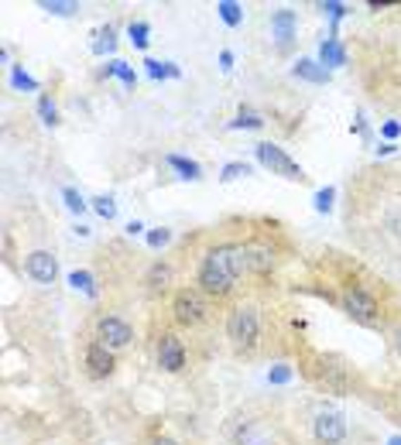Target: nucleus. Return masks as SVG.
<instances>
[{"instance_id": "1", "label": "nucleus", "mask_w": 401, "mask_h": 445, "mask_svg": "<svg viewBox=\"0 0 401 445\" xmlns=\"http://www.w3.org/2000/svg\"><path fill=\"white\" fill-rule=\"evenodd\" d=\"M278 267V247L265 236L213 243L196 267V288L206 298H227L243 274H271Z\"/></svg>"}, {"instance_id": "2", "label": "nucleus", "mask_w": 401, "mask_h": 445, "mask_svg": "<svg viewBox=\"0 0 401 445\" xmlns=\"http://www.w3.org/2000/svg\"><path fill=\"white\" fill-rule=\"evenodd\" d=\"M227 340L243 356H250L257 349V340H261V309L254 302H241L234 312L227 315Z\"/></svg>"}, {"instance_id": "3", "label": "nucleus", "mask_w": 401, "mask_h": 445, "mask_svg": "<svg viewBox=\"0 0 401 445\" xmlns=\"http://www.w3.org/2000/svg\"><path fill=\"white\" fill-rule=\"evenodd\" d=\"M340 305H343V312H347L353 322H360V325H377V322H381V302L374 298V291H367L364 285H343Z\"/></svg>"}, {"instance_id": "4", "label": "nucleus", "mask_w": 401, "mask_h": 445, "mask_svg": "<svg viewBox=\"0 0 401 445\" xmlns=\"http://www.w3.org/2000/svg\"><path fill=\"white\" fill-rule=\"evenodd\" d=\"M172 315H175L179 325L196 329V325H203L210 318V298L199 288H179L175 298H172Z\"/></svg>"}, {"instance_id": "5", "label": "nucleus", "mask_w": 401, "mask_h": 445, "mask_svg": "<svg viewBox=\"0 0 401 445\" xmlns=\"http://www.w3.org/2000/svg\"><path fill=\"white\" fill-rule=\"evenodd\" d=\"M254 155H257V161L265 165L271 175H281V179H288V182H305L309 175H305V168L298 165V161H292L288 157V151L285 148H278V144H257L254 148Z\"/></svg>"}, {"instance_id": "6", "label": "nucleus", "mask_w": 401, "mask_h": 445, "mask_svg": "<svg viewBox=\"0 0 401 445\" xmlns=\"http://www.w3.org/2000/svg\"><path fill=\"white\" fill-rule=\"evenodd\" d=\"M96 342H103L110 353H113V349H127L134 342L131 322H124L120 315H103V318L96 322Z\"/></svg>"}, {"instance_id": "7", "label": "nucleus", "mask_w": 401, "mask_h": 445, "mask_svg": "<svg viewBox=\"0 0 401 445\" xmlns=\"http://www.w3.org/2000/svg\"><path fill=\"white\" fill-rule=\"evenodd\" d=\"M347 418L340 411H319L312 421V435L319 445H343L347 442Z\"/></svg>"}, {"instance_id": "8", "label": "nucleus", "mask_w": 401, "mask_h": 445, "mask_svg": "<svg viewBox=\"0 0 401 445\" xmlns=\"http://www.w3.org/2000/svg\"><path fill=\"white\" fill-rule=\"evenodd\" d=\"M234 445H274V425L267 418H247L234 428Z\"/></svg>"}, {"instance_id": "9", "label": "nucleus", "mask_w": 401, "mask_h": 445, "mask_svg": "<svg viewBox=\"0 0 401 445\" xmlns=\"http://www.w3.org/2000/svg\"><path fill=\"white\" fill-rule=\"evenodd\" d=\"M158 367L165 373H182L186 370V346L175 333H161L158 336Z\"/></svg>"}, {"instance_id": "10", "label": "nucleus", "mask_w": 401, "mask_h": 445, "mask_svg": "<svg viewBox=\"0 0 401 445\" xmlns=\"http://www.w3.org/2000/svg\"><path fill=\"white\" fill-rule=\"evenodd\" d=\"M25 274L31 281H38V285H55V278H58L55 254H49V250H31L25 257Z\"/></svg>"}, {"instance_id": "11", "label": "nucleus", "mask_w": 401, "mask_h": 445, "mask_svg": "<svg viewBox=\"0 0 401 445\" xmlns=\"http://www.w3.org/2000/svg\"><path fill=\"white\" fill-rule=\"evenodd\" d=\"M82 360H86V370L96 377V380H103V377H110L113 373V367H117V360H113V353H110L103 342H86V353H82Z\"/></svg>"}, {"instance_id": "12", "label": "nucleus", "mask_w": 401, "mask_h": 445, "mask_svg": "<svg viewBox=\"0 0 401 445\" xmlns=\"http://www.w3.org/2000/svg\"><path fill=\"white\" fill-rule=\"evenodd\" d=\"M295 31H298V14H295V11L281 7V11H274V14H271V38H274V45H278V49L292 45Z\"/></svg>"}, {"instance_id": "13", "label": "nucleus", "mask_w": 401, "mask_h": 445, "mask_svg": "<svg viewBox=\"0 0 401 445\" xmlns=\"http://www.w3.org/2000/svg\"><path fill=\"white\" fill-rule=\"evenodd\" d=\"M319 58H322L326 69H340V65H347V49L336 41V34H329V38L319 45Z\"/></svg>"}, {"instance_id": "14", "label": "nucleus", "mask_w": 401, "mask_h": 445, "mask_svg": "<svg viewBox=\"0 0 401 445\" xmlns=\"http://www.w3.org/2000/svg\"><path fill=\"white\" fill-rule=\"evenodd\" d=\"M165 165H168V168H175V172H179V179H186V182H199V179H203V165H199V161H192V157L165 155Z\"/></svg>"}, {"instance_id": "15", "label": "nucleus", "mask_w": 401, "mask_h": 445, "mask_svg": "<svg viewBox=\"0 0 401 445\" xmlns=\"http://www.w3.org/2000/svg\"><path fill=\"white\" fill-rule=\"evenodd\" d=\"M298 79H305V82H329V69L322 65V62H312V58H298L295 62V69H292Z\"/></svg>"}, {"instance_id": "16", "label": "nucleus", "mask_w": 401, "mask_h": 445, "mask_svg": "<svg viewBox=\"0 0 401 445\" xmlns=\"http://www.w3.org/2000/svg\"><path fill=\"white\" fill-rule=\"evenodd\" d=\"M172 281H175V271H172L168 264H155V267L148 271V288L151 291H168Z\"/></svg>"}, {"instance_id": "17", "label": "nucleus", "mask_w": 401, "mask_h": 445, "mask_svg": "<svg viewBox=\"0 0 401 445\" xmlns=\"http://www.w3.org/2000/svg\"><path fill=\"white\" fill-rule=\"evenodd\" d=\"M216 11H219V18H223V25L227 27H241L243 25V7L237 4V0H219Z\"/></svg>"}, {"instance_id": "18", "label": "nucleus", "mask_w": 401, "mask_h": 445, "mask_svg": "<svg viewBox=\"0 0 401 445\" xmlns=\"http://www.w3.org/2000/svg\"><path fill=\"white\" fill-rule=\"evenodd\" d=\"M261 127H265V117L247 110V106L237 113V120H230V131H261Z\"/></svg>"}, {"instance_id": "19", "label": "nucleus", "mask_w": 401, "mask_h": 445, "mask_svg": "<svg viewBox=\"0 0 401 445\" xmlns=\"http://www.w3.org/2000/svg\"><path fill=\"white\" fill-rule=\"evenodd\" d=\"M107 76H117L124 86H131V89L137 86V76H134V69L124 62V58H110V62H107Z\"/></svg>"}, {"instance_id": "20", "label": "nucleus", "mask_w": 401, "mask_h": 445, "mask_svg": "<svg viewBox=\"0 0 401 445\" xmlns=\"http://www.w3.org/2000/svg\"><path fill=\"white\" fill-rule=\"evenodd\" d=\"M144 65H148V76H151V79H179V76H182L175 62H158V58H148Z\"/></svg>"}, {"instance_id": "21", "label": "nucleus", "mask_w": 401, "mask_h": 445, "mask_svg": "<svg viewBox=\"0 0 401 445\" xmlns=\"http://www.w3.org/2000/svg\"><path fill=\"white\" fill-rule=\"evenodd\" d=\"M69 285H72L76 291H82V295H89V298L100 295V288H96V281H93L89 271H72V274H69Z\"/></svg>"}, {"instance_id": "22", "label": "nucleus", "mask_w": 401, "mask_h": 445, "mask_svg": "<svg viewBox=\"0 0 401 445\" xmlns=\"http://www.w3.org/2000/svg\"><path fill=\"white\" fill-rule=\"evenodd\" d=\"M113 49H117V31L113 27H100V34H96V41H93V52L96 55H113Z\"/></svg>"}, {"instance_id": "23", "label": "nucleus", "mask_w": 401, "mask_h": 445, "mask_svg": "<svg viewBox=\"0 0 401 445\" xmlns=\"http://www.w3.org/2000/svg\"><path fill=\"white\" fill-rule=\"evenodd\" d=\"M151 34V27H148V21H131V27H127V41H131L134 49H148V38Z\"/></svg>"}, {"instance_id": "24", "label": "nucleus", "mask_w": 401, "mask_h": 445, "mask_svg": "<svg viewBox=\"0 0 401 445\" xmlns=\"http://www.w3.org/2000/svg\"><path fill=\"white\" fill-rule=\"evenodd\" d=\"M38 117H42V124H49V127L58 124V106H55V100L49 96V93L38 96Z\"/></svg>"}, {"instance_id": "25", "label": "nucleus", "mask_w": 401, "mask_h": 445, "mask_svg": "<svg viewBox=\"0 0 401 445\" xmlns=\"http://www.w3.org/2000/svg\"><path fill=\"white\" fill-rule=\"evenodd\" d=\"M38 7L49 11V14H55V18H69V14L79 11V4H72V0H42Z\"/></svg>"}, {"instance_id": "26", "label": "nucleus", "mask_w": 401, "mask_h": 445, "mask_svg": "<svg viewBox=\"0 0 401 445\" xmlns=\"http://www.w3.org/2000/svg\"><path fill=\"white\" fill-rule=\"evenodd\" d=\"M11 86H14V89H27V93H38V89H42L38 79H31L21 65H11Z\"/></svg>"}, {"instance_id": "27", "label": "nucleus", "mask_w": 401, "mask_h": 445, "mask_svg": "<svg viewBox=\"0 0 401 445\" xmlns=\"http://www.w3.org/2000/svg\"><path fill=\"white\" fill-rule=\"evenodd\" d=\"M62 199H65V209H69V212H76V216H82V212L89 209V202L82 199V195L76 192V188H69V185L62 188Z\"/></svg>"}, {"instance_id": "28", "label": "nucleus", "mask_w": 401, "mask_h": 445, "mask_svg": "<svg viewBox=\"0 0 401 445\" xmlns=\"http://www.w3.org/2000/svg\"><path fill=\"white\" fill-rule=\"evenodd\" d=\"M243 175H250V165L247 161H230V165H223L219 182H234V179H243Z\"/></svg>"}, {"instance_id": "29", "label": "nucleus", "mask_w": 401, "mask_h": 445, "mask_svg": "<svg viewBox=\"0 0 401 445\" xmlns=\"http://www.w3.org/2000/svg\"><path fill=\"white\" fill-rule=\"evenodd\" d=\"M292 377H295V370L288 367V363H274V367L267 370V384H278V387H281V384H288Z\"/></svg>"}, {"instance_id": "30", "label": "nucleus", "mask_w": 401, "mask_h": 445, "mask_svg": "<svg viewBox=\"0 0 401 445\" xmlns=\"http://www.w3.org/2000/svg\"><path fill=\"white\" fill-rule=\"evenodd\" d=\"M168 243H172V230H168V226L148 230V247H151V250H161V247H168Z\"/></svg>"}, {"instance_id": "31", "label": "nucleus", "mask_w": 401, "mask_h": 445, "mask_svg": "<svg viewBox=\"0 0 401 445\" xmlns=\"http://www.w3.org/2000/svg\"><path fill=\"white\" fill-rule=\"evenodd\" d=\"M93 209H96V216H103V219H113L117 216V202L110 195H96L93 199Z\"/></svg>"}, {"instance_id": "32", "label": "nucleus", "mask_w": 401, "mask_h": 445, "mask_svg": "<svg viewBox=\"0 0 401 445\" xmlns=\"http://www.w3.org/2000/svg\"><path fill=\"white\" fill-rule=\"evenodd\" d=\"M333 199H336V188H333V185L319 188V192H316V212H329L333 209Z\"/></svg>"}, {"instance_id": "33", "label": "nucleus", "mask_w": 401, "mask_h": 445, "mask_svg": "<svg viewBox=\"0 0 401 445\" xmlns=\"http://www.w3.org/2000/svg\"><path fill=\"white\" fill-rule=\"evenodd\" d=\"M319 11H326V14H329L333 21H340V18L347 14L350 7H347V4H340V0H329V4H319Z\"/></svg>"}, {"instance_id": "34", "label": "nucleus", "mask_w": 401, "mask_h": 445, "mask_svg": "<svg viewBox=\"0 0 401 445\" xmlns=\"http://www.w3.org/2000/svg\"><path fill=\"white\" fill-rule=\"evenodd\" d=\"M381 134L388 137V144H395V137L401 134V124L398 120H384V124H381Z\"/></svg>"}, {"instance_id": "35", "label": "nucleus", "mask_w": 401, "mask_h": 445, "mask_svg": "<svg viewBox=\"0 0 401 445\" xmlns=\"http://www.w3.org/2000/svg\"><path fill=\"white\" fill-rule=\"evenodd\" d=\"M219 69H223V72H230V69H234V52H230V49H223V52H219Z\"/></svg>"}, {"instance_id": "36", "label": "nucleus", "mask_w": 401, "mask_h": 445, "mask_svg": "<svg viewBox=\"0 0 401 445\" xmlns=\"http://www.w3.org/2000/svg\"><path fill=\"white\" fill-rule=\"evenodd\" d=\"M395 151H398V144H388V141H384V144H377V157H391Z\"/></svg>"}, {"instance_id": "37", "label": "nucleus", "mask_w": 401, "mask_h": 445, "mask_svg": "<svg viewBox=\"0 0 401 445\" xmlns=\"http://www.w3.org/2000/svg\"><path fill=\"white\" fill-rule=\"evenodd\" d=\"M148 445H179V442H175L172 435H155V439H151Z\"/></svg>"}, {"instance_id": "38", "label": "nucleus", "mask_w": 401, "mask_h": 445, "mask_svg": "<svg viewBox=\"0 0 401 445\" xmlns=\"http://www.w3.org/2000/svg\"><path fill=\"white\" fill-rule=\"evenodd\" d=\"M127 233H131V236L144 233V223H137V219H134V223H127Z\"/></svg>"}, {"instance_id": "39", "label": "nucleus", "mask_w": 401, "mask_h": 445, "mask_svg": "<svg viewBox=\"0 0 401 445\" xmlns=\"http://www.w3.org/2000/svg\"><path fill=\"white\" fill-rule=\"evenodd\" d=\"M395 349L401 353V322H398V329H395Z\"/></svg>"}, {"instance_id": "40", "label": "nucleus", "mask_w": 401, "mask_h": 445, "mask_svg": "<svg viewBox=\"0 0 401 445\" xmlns=\"http://www.w3.org/2000/svg\"><path fill=\"white\" fill-rule=\"evenodd\" d=\"M388 445H401V435H395V439H388Z\"/></svg>"}]
</instances>
